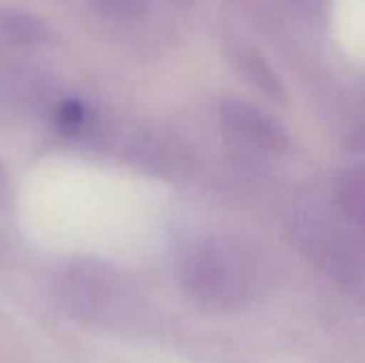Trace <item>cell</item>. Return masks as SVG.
<instances>
[{"instance_id": "3", "label": "cell", "mask_w": 365, "mask_h": 363, "mask_svg": "<svg viewBox=\"0 0 365 363\" xmlns=\"http://www.w3.org/2000/svg\"><path fill=\"white\" fill-rule=\"evenodd\" d=\"M227 116H229V122L235 124L244 135L261 141V143H272V145H278L282 141L280 133H278V126L269 120H265L259 111L250 109L248 105L244 103H229L227 105Z\"/></svg>"}, {"instance_id": "1", "label": "cell", "mask_w": 365, "mask_h": 363, "mask_svg": "<svg viewBox=\"0 0 365 363\" xmlns=\"http://www.w3.org/2000/svg\"><path fill=\"white\" fill-rule=\"evenodd\" d=\"M182 282L192 302L210 312H235L248 306L257 291L255 267L229 244H203L184 263Z\"/></svg>"}, {"instance_id": "2", "label": "cell", "mask_w": 365, "mask_h": 363, "mask_svg": "<svg viewBox=\"0 0 365 363\" xmlns=\"http://www.w3.org/2000/svg\"><path fill=\"white\" fill-rule=\"evenodd\" d=\"M62 308L77 321L101 325L105 329H128L133 300L113 272L86 263L73 265L58 287Z\"/></svg>"}, {"instance_id": "4", "label": "cell", "mask_w": 365, "mask_h": 363, "mask_svg": "<svg viewBox=\"0 0 365 363\" xmlns=\"http://www.w3.org/2000/svg\"><path fill=\"white\" fill-rule=\"evenodd\" d=\"M0 24L4 26V32L9 39H17L19 43H28V41H38L41 39V24L30 19V17H24V15H17L13 17L11 13H4Z\"/></svg>"}]
</instances>
